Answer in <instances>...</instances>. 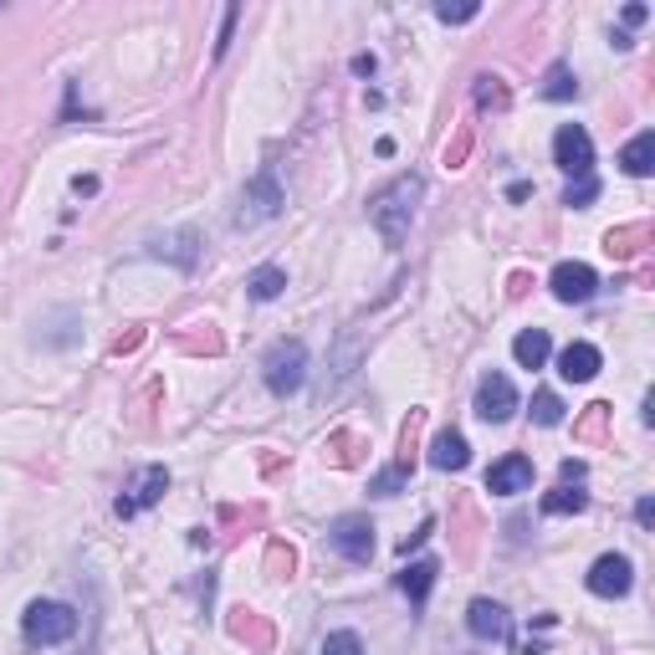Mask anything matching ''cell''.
Returning a JSON list of instances; mask_svg holds the SVG:
<instances>
[{
  "label": "cell",
  "mask_w": 655,
  "mask_h": 655,
  "mask_svg": "<svg viewBox=\"0 0 655 655\" xmlns=\"http://www.w3.org/2000/svg\"><path fill=\"white\" fill-rule=\"evenodd\" d=\"M421 195H425L421 174H400L390 189H379L375 200H369V220H375V231L384 235V246H400L410 235V220H415Z\"/></svg>",
  "instance_id": "1"
},
{
  "label": "cell",
  "mask_w": 655,
  "mask_h": 655,
  "mask_svg": "<svg viewBox=\"0 0 655 655\" xmlns=\"http://www.w3.org/2000/svg\"><path fill=\"white\" fill-rule=\"evenodd\" d=\"M281 205H287V195H281L277 174H272V170H256V174L246 180V189H241V200H235L231 226H235V231L266 226V220H277V216H281Z\"/></svg>",
  "instance_id": "2"
},
{
  "label": "cell",
  "mask_w": 655,
  "mask_h": 655,
  "mask_svg": "<svg viewBox=\"0 0 655 655\" xmlns=\"http://www.w3.org/2000/svg\"><path fill=\"white\" fill-rule=\"evenodd\" d=\"M21 635H26V645H62L78 635V609L57 605V599H36L21 614Z\"/></svg>",
  "instance_id": "3"
},
{
  "label": "cell",
  "mask_w": 655,
  "mask_h": 655,
  "mask_svg": "<svg viewBox=\"0 0 655 655\" xmlns=\"http://www.w3.org/2000/svg\"><path fill=\"white\" fill-rule=\"evenodd\" d=\"M262 379H266V390L272 394L302 390V379H308V348H302V338H277V344L266 348Z\"/></svg>",
  "instance_id": "4"
},
{
  "label": "cell",
  "mask_w": 655,
  "mask_h": 655,
  "mask_svg": "<svg viewBox=\"0 0 655 655\" xmlns=\"http://www.w3.org/2000/svg\"><path fill=\"white\" fill-rule=\"evenodd\" d=\"M328 548H333V553H344L348 563H369V559H375V522L359 517V513L333 517V522H328Z\"/></svg>",
  "instance_id": "5"
},
{
  "label": "cell",
  "mask_w": 655,
  "mask_h": 655,
  "mask_svg": "<svg viewBox=\"0 0 655 655\" xmlns=\"http://www.w3.org/2000/svg\"><path fill=\"white\" fill-rule=\"evenodd\" d=\"M553 164H559L563 174H574V180H584V174H594V139L584 124H563L559 134H553Z\"/></svg>",
  "instance_id": "6"
},
{
  "label": "cell",
  "mask_w": 655,
  "mask_h": 655,
  "mask_svg": "<svg viewBox=\"0 0 655 655\" xmlns=\"http://www.w3.org/2000/svg\"><path fill=\"white\" fill-rule=\"evenodd\" d=\"M164 492H170V471L164 467H139L134 471V482L124 486V497H118V517H139L143 507H154Z\"/></svg>",
  "instance_id": "7"
},
{
  "label": "cell",
  "mask_w": 655,
  "mask_h": 655,
  "mask_svg": "<svg viewBox=\"0 0 655 655\" xmlns=\"http://www.w3.org/2000/svg\"><path fill=\"white\" fill-rule=\"evenodd\" d=\"M476 415H482L486 425H502V421H513L517 415V390H513V379L507 375H482V384H476Z\"/></svg>",
  "instance_id": "8"
},
{
  "label": "cell",
  "mask_w": 655,
  "mask_h": 655,
  "mask_svg": "<svg viewBox=\"0 0 655 655\" xmlns=\"http://www.w3.org/2000/svg\"><path fill=\"white\" fill-rule=\"evenodd\" d=\"M630 584H635V563L624 559V553H605V559H594L589 594H599V599H624Z\"/></svg>",
  "instance_id": "9"
},
{
  "label": "cell",
  "mask_w": 655,
  "mask_h": 655,
  "mask_svg": "<svg viewBox=\"0 0 655 655\" xmlns=\"http://www.w3.org/2000/svg\"><path fill=\"white\" fill-rule=\"evenodd\" d=\"M548 287H553L559 302H589V297L599 292V277H594V266H584V262H559L553 277H548Z\"/></svg>",
  "instance_id": "10"
},
{
  "label": "cell",
  "mask_w": 655,
  "mask_h": 655,
  "mask_svg": "<svg viewBox=\"0 0 655 655\" xmlns=\"http://www.w3.org/2000/svg\"><path fill=\"white\" fill-rule=\"evenodd\" d=\"M532 486V461L528 456H502L497 467L486 471V492H492V497H517V492H528Z\"/></svg>",
  "instance_id": "11"
},
{
  "label": "cell",
  "mask_w": 655,
  "mask_h": 655,
  "mask_svg": "<svg viewBox=\"0 0 655 655\" xmlns=\"http://www.w3.org/2000/svg\"><path fill=\"white\" fill-rule=\"evenodd\" d=\"M467 630L476 640H507V635H513V620H507V609H502L497 599H471Z\"/></svg>",
  "instance_id": "12"
},
{
  "label": "cell",
  "mask_w": 655,
  "mask_h": 655,
  "mask_svg": "<svg viewBox=\"0 0 655 655\" xmlns=\"http://www.w3.org/2000/svg\"><path fill=\"white\" fill-rule=\"evenodd\" d=\"M149 256H170L174 266H195L200 262V231H170V235H154V241H149Z\"/></svg>",
  "instance_id": "13"
},
{
  "label": "cell",
  "mask_w": 655,
  "mask_h": 655,
  "mask_svg": "<svg viewBox=\"0 0 655 655\" xmlns=\"http://www.w3.org/2000/svg\"><path fill=\"white\" fill-rule=\"evenodd\" d=\"M599 364L605 359H599V348L594 344H568L559 354V375L568 379V384H589V379L599 375Z\"/></svg>",
  "instance_id": "14"
},
{
  "label": "cell",
  "mask_w": 655,
  "mask_h": 655,
  "mask_svg": "<svg viewBox=\"0 0 655 655\" xmlns=\"http://www.w3.org/2000/svg\"><path fill=\"white\" fill-rule=\"evenodd\" d=\"M467 461H471V446L461 430H440L430 440V467L436 471H467Z\"/></svg>",
  "instance_id": "15"
},
{
  "label": "cell",
  "mask_w": 655,
  "mask_h": 655,
  "mask_svg": "<svg viewBox=\"0 0 655 655\" xmlns=\"http://www.w3.org/2000/svg\"><path fill=\"white\" fill-rule=\"evenodd\" d=\"M548 354H553V338H548L543 328H522L513 338V359L522 364V369H543Z\"/></svg>",
  "instance_id": "16"
},
{
  "label": "cell",
  "mask_w": 655,
  "mask_h": 655,
  "mask_svg": "<svg viewBox=\"0 0 655 655\" xmlns=\"http://www.w3.org/2000/svg\"><path fill=\"white\" fill-rule=\"evenodd\" d=\"M620 170L635 174V180H645V174L655 170V134L645 128V134H635V139L620 149Z\"/></svg>",
  "instance_id": "17"
},
{
  "label": "cell",
  "mask_w": 655,
  "mask_h": 655,
  "mask_svg": "<svg viewBox=\"0 0 655 655\" xmlns=\"http://www.w3.org/2000/svg\"><path fill=\"white\" fill-rule=\"evenodd\" d=\"M436 574H440L436 559H415L405 574H400V589L410 594V605H425V599H430V589H436Z\"/></svg>",
  "instance_id": "18"
},
{
  "label": "cell",
  "mask_w": 655,
  "mask_h": 655,
  "mask_svg": "<svg viewBox=\"0 0 655 655\" xmlns=\"http://www.w3.org/2000/svg\"><path fill=\"white\" fill-rule=\"evenodd\" d=\"M281 287H287V272H281V266H256V272H251L246 277V292L256 297V302H272V297H281Z\"/></svg>",
  "instance_id": "19"
},
{
  "label": "cell",
  "mask_w": 655,
  "mask_h": 655,
  "mask_svg": "<svg viewBox=\"0 0 655 655\" xmlns=\"http://www.w3.org/2000/svg\"><path fill=\"white\" fill-rule=\"evenodd\" d=\"M584 507H589V497H584L578 486H553V492L543 497L548 517H568V513H584Z\"/></svg>",
  "instance_id": "20"
},
{
  "label": "cell",
  "mask_w": 655,
  "mask_h": 655,
  "mask_svg": "<svg viewBox=\"0 0 655 655\" xmlns=\"http://www.w3.org/2000/svg\"><path fill=\"white\" fill-rule=\"evenodd\" d=\"M543 97H548V103H568V97H578V82H574V72H568L563 62L548 67V78H543Z\"/></svg>",
  "instance_id": "21"
},
{
  "label": "cell",
  "mask_w": 655,
  "mask_h": 655,
  "mask_svg": "<svg viewBox=\"0 0 655 655\" xmlns=\"http://www.w3.org/2000/svg\"><path fill=\"white\" fill-rule=\"evenodd\" d=\"M532 421L538 425H563V400L553 390H538L532 394Z\"/></svg>",
  "instance_id": "22"
},
{
  "label": "cell",
  "mask_w": 655,
  "mask_h": 655,
  "mask_svg": "<svg viewBox=\"0 0 655 655\" xmlns=\"http://www.w3.org/2000/svg\"><path fill=\"white\" fill-rule=\"evenodd\" d=\"M323 655H364V640L354 635V630H333V635L323 640Z\"/></svg>",
  "instance_id": "23"
},
{
  "label": "cell",
  "mask_w": 655,
  "mask_h": 655,
  "mask_svg": "<svg viewBox=\"0 0 655 655\" xmlns=\"http://www.w3.org/2000/svg\"><path fill=\"white\" fill-rule=\"evenodd\" d=\"M589 200H599V180H594V174H584V180H574V185H568L563 205H574V210H584Z\"/></svg>",
  "instance_id": "24"
},
{
  "label": "cell",
  "mask_w": 655,
  "mask_h": 655,
  "mask_svg": "<svg viewBox=\"0 0 655 655\" xmlns=\"http://www.w3.org/2000/svg\"><path fill=\"white\" fill-rule=\"evenodd\" d=\"M235 21H241V5H226V16H220V36H216V62L231 51V36H235Z\"/></svg>",
  "instance_id": "25"
},
{
  "label": "cell",
  "mask_w": 655,
  "mask_h": 655,
  "mask_svg": "<svg viewBox=\"0 0 655 655\" xmlns=\"http://www.w3.org/2000/svg\"><path fill=\"white\" fill-rule=\"evenodd\" d=\"M476 16H482V5H446V0L436 5V21H446V26H461V21H476Z\"/></svg>",
  "instance_id": "26"
},
{
  "label": "cell",
  "mask_w": 655,
  "mask_h": 655,
  "mask_svg": "<svg viewBox=\"0 0 655 655\" xmlns=\"http://www.w3.org/2000/svg\"><path fill=\"white\" fill-rule=\"evenodd\" d=\"M400 486H405V471L394 467V471H379V476H375V486H369V492H375V497H394Z\"/></svg>",
  "instance_id": "27"
},
{
  "label": "cell",
  "mask_w": 655,
  "mask_h": 655,
  "mask_svg": "<svg viewBox=\"0 0 655 655\" xmlns=\"http://www.w3.org/2000/svg\"><path fill=\"white\" fill-rule=\"evenodd\" d=\"M645 21H651V5H624V26H645Z\"/></svg>",
  "instance_id": "28"
},
{
  "label": "cell",
  "mask_w": 655,
  "mask_h": 655,
  "mask_svg": "<svg viewBox=\"0 0 655 655\" xmlns=\"http://www.w3.org/2000/svg\"><path fill=\"white\" fill-rule=\"evenodd\" d=\"M651 517H655V502L640 497V502H635V522H640V528H651Z\"/></svg>",
  "instance_id": "29"
},
{
  "label": "cell",
  "mask_w": 655,
  "mask_h": 655,
  "mask_svg": "<svg viewBox=\"0 0 655 655\" xmlns=\"http://www.w3.org/2000/svg\"><path fill=\"white\" fill-rule=\"evenodd\" d=\"M476 97H482V103H486V97H502L497 78H476Z\"/></svg>",
  "instance_id": "30"
},
{
  "label": "cell",
  "mask_w": 655,
  "mask_h": 655,
  "mask_svg": "<svg viewBox=\"0 0 655 655\" xmlns=\"http://www.w3.org/2000/svg\"><path fill=\"white\" fill-rule=\"evenodd\" d=\"M72 189H78V195H93L97 180H93V174H78V180H72Z\"/></svg>",
  "instance_id": "31"
},
{
  "label": "cell",
  "mask_w": 655,
  "mask_h": 655,
  "mask_svg": "<svg viewBox=\"0 0 655 655\" xmlns=\"http://www.w3.org/2000/svg\"><path fill=\"white\" fill-rule=\"evenodd\" d=\"M584 476V461H563V482H578Z\"/></svg>",
  "instance_id": "32"
}]
</instances>
